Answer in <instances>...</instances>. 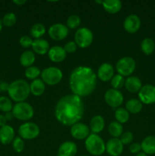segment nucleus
I'll return each mask as SVG.
<instances>
[{"instance_id": "42", "label": "nucleus", "mask_w": 155, "mask_h": 156, "mask_svg": "<svg viewBox=\"0 0 155 156\" xmlns=\"http://www.w3.org/2000/svg\"><path fill=\"white\" fill-rule=\"evenodd\" d=\"M7 122L8 120H6L5 114H0V127H2V126L7 125Z\"/></svg>"}, {"instance_id": "15", "label": "nucleus", "mask_w": 155, "mask_h": 156, "mask_svg": "<svg viewBox=\"0 0 155 156\" xmlns=\"http://www.w3.org/2000/svg\"><path fill=\"white\" fill-rule=\"evenodd\" d=\"M124 145L119 138H111L106 143V152L109 156H119L122 153Z\"/></svg>"}, {"instance_id": "16", "label": "nucleus", "mask_w": 155, "mask_h": 156, "mask_svg": "<svg viewBox=\"0 0 155 156\" xmlns=\"http://www.w3.org/2000/svg\"><path fill=\"white\" fill-rule=\"evenodd\" d=\"M114 68L110 63L104 62L101 64L97 69V79H100L102 82H109L111 81L114 76Z\"/></svg>"}, {"instance_id": "23", "label": "nucleus", "mask_w": 155, "mask_h": 156, "mask_svg": "<svg viewBox=\"0 0 155 156\" xmlns=\"http://www.w3.org/2000/svg\"><path fill=\"white\" fill-rule=\"evenodd\" d=\"M141 151L149 155H154L155 154V136H148L142 140L141 143Z\"/></svg>"}, {"instance_id": "11", "label": "nucleus", "mask_w": 155, "mask_h": 156, "mask_svg": "<svg viewBox=\"0 0 155 156\" xmlns=\"http://www.w3.org/2000/svg\"><path fill=\"white\" fill-rule=\"evenodd\" d=\"M68 32L69 30L65 24L56 23L50 26L48 30V34L53 41H61L67 37Z\"/></svg>"}, {"instance_id": "1", "label": "nucleus", "mask_w": 155, "mask_h": 156, "mask_svg": "<svg viewBox=\"0 0 155 156\" xmlns=\"http://www.w3.org/2000/svg\"><path fill=\"white\" fill-rule=\"evenodd\" d=\"M54 114L56 120L64 126H71L78 123L84 114L82 98L74 94L63 96L58 101Z\"/></svg>"}, {"instance_id": "3", "label": "nucleus", "mask_w": 155, "mask_h": 156, "mask_svg": "<svg viewBox=\"0 0 155 156\" xmlns=\"http://www.w3.org/2000/svg\"><path fill=\"white\" fill-rule=\"evenodd\" d=\"M7 92L12 101L16 103L24 102L30 94V85L24 79H16L9 84Z\"/></svg>"}, {"instance_id": "35", "label": "nucleus", "mask_w": 155, "mask_h": 156, "mask_svg": "<svg viewBox=\"0 0 155 156\" xmlns=\"http://www.w3.org/2000/svg\"><path fill=\"white\" fill-rule=\"evenodd\" d=\"M125 81H126V79H125V78L123 77L122 76H121V75H114V76L112 77V79H111L110 81L112 88L116 90L121 89L122 87H124Z\"/></svg>"}, {"instance_id": "6", "label": "nucleus", "mask_w": 155, "mask_h": 156, "mask_svg": "<svg viewBox=\"0 0 155 156\" xmlns=\"http://www.w3.org/2000/svg\"><path fill=\"white\" fill-rule=\"evenodd\" d=\"M41 79L47 85H56L62 81L63 74L60 69L56 66H50L41 72Z\"/></svg>"}, {"instance_id": "30", "label": "nucleus", "mask_w": 155, "mask_h": 156, "mask_svg": "<svg viewBox=\"0 0 155 156\" xmlns=\"http://www.w3.org/2000/svg\"><path fill=\"white\" fill-rule=\"evenodd\" d=\"M46 27L41 23H36L33 24L30 30V34L32 37L35 39H40L42 38V37L45 34Z\"/></svg>"}, {"instance_id": "9", "label": "nucleus", "mask_w": 155, "mask_h": 156, "mask_svg": "<svg viewBox=\"0 0 155 156\" xmlns=\"http://www.w3.org/2000/svg\"><path fill=\"white\" fill-rule=\"evenodd\" d=\"M40 133V129L37 124L32 122H25L18 128V134L21 138L25 140L36 139Z\"/></svg>"}, {"instance_id": "34", "label": "nucleus", "mask_w": 155, "mask_h": 156, "mask_svg": "<svg viewBox=\"0 0 155 156\" xmlns=\"http://www.w3.org/2000/svg\"><path fill=\"white\" fill-rule=\"evenodd\" d=\"M3 26L7 27H11L15 25L17 22V16L13 12H9L5 14L2 18Z\"/></svg>"}, {"instance_id": "19", "label": "nucleus", "mask_w": 155, "mask_h": 156, "mask_svg": "<svg viewBox=\"0 0 155 156\" xmlns=\"http://www.w3.org/2000/svg\"><path fill=\"white\" fill-rule=\"evenodd\" d=\"M15 129L10 125L0 127V143L3 145L10 144L15 139Z\"/></svg>"}, {"instance_id": "12", "label": "nucleus", "mask_w": 155, "mask_h": 156, "mask_svg": "<svg viewBox=\"0 0 155 156\" xmlns=\"http://www.w3.org/2000/svg\"><path fill=\"white\" fill-rule=\"evenodd\" d=\"M138 98L141 102L144 105L155 103V86L150 84L142 85L138 92Z\"/></svg>"}, {"instance_id": "36", "label": "nucleus", "mask_w": 155, "mask_h": 156, "mask_svg": "<svg viewBox=\"0 0 155 156\" xmlns=\"http://www.w3.org/2000/svg\"><path fill=\"white\" fill-rule=\"evenodd\" d=\"M81 18L77 15H71L68 18L66 21V26L68 28L75 29L81 24Z\"/></svg>"}, {"instance_id": "40", "label": "nucleus", "mask_w": 155, "mask_h": 156, "mask_svg": "<svg viewBox=\"0 0 155 156\" xmlns=\"http://www.w3.org/2000/svg\"><path fill=\"white\" fill-rule=\"evenodd\" d=\"M63 48L65 50V52H66V53H73L77 50L78 46L74 41H68V43L65 44Z\"/></svg>"}, {"instance_id": "14", "label": "nucleus", "mask_w": 155, "mask_h": 156, "mask_svg": "<svg viewBox=\"0 0 155 156\" xmlns=\"http://www.w3.org/2000/svg\"><path fill=\"white\" fill-rule=\"evenodd\" d=\"M141 21L137 15H129L123 21V27L125 30L129 34H135L139 30Z\"/></svg>"}, {"instance_id": "31", "label": "nucleus", "mask_w": 155, "mask_h": 156, "mask_svg": "<svg viewBox=\"0 0 155 156\" xmlns=\"http://www.w3.org/2000/svg\"><path fill=\"white\" fill-rule=\"evenodd\" d=\"M114 115H115V121L121 124L127 123L129 120V113L128 112L127 110L123 108H117L115 111Z\"/></svg>"}, {"instance_id": "45", "label": "nucleus", "mask_w": 155, "mask_h": 156, "mask_svg": "<svg viewBox=\"0 0 155 156\" xmlns=\"http://www.w3.org/2000/svg\"><path fill=\"white\" fill-rule=\"evenodd\" d=\"M135 156H148L147 155V154H145L144 153V152H139V153H138Z\"/></svg>"}, {"instance_id": "47", "label": "nucleus", "mask_w": 155, "mask_h": 156, "mask_svg": "<svg viewBox=\"0 0 155 156\" xmlns=\"http://www.w3.org/2000/svg\"><path fill=\"white\" fill-rule=\"evenodd\" d=\"M103 1H95V3H97V4H100V5H103Z\"/></svg>"}, {"instance_id": "5", "label": "nucleus", "mask_w": 155, "mask_h": 156, "mask_svg": "<svg viewBox=\"0 0 155 156\" xmlns=\"http://www.w3.org/2000/svg\"><path fill=\"white\" fill-rule=\"evenodd\" d=\"M14 117L21 121H28L34 115V110L27 102H19L13 106L12 111Z\"/></svg>"}, {"instance_id": "44", "label": "nucleus", "mask_w": 155, "mask_h": 156, "mask_svg": "<svg viewBox=\"0 0 155 156\" xmlns=\"http://www.w3.org/2000/svg\"><path fill=\"white\" fill-rule=\"evenodd\" d=\"M12 2H13L14 4L16 5L21 6L25 4V3L27 2V1H26V0H14Z\"/></svg>"}, {"instance_id": "20", "label": "nucleus", "mask_w": 155, "mask_h": 156, "mask_svg": "<svg viewBox=\"0 0 155 156\" xmlns=\"http://www.w3.org/2000/svg\"><path fill=\"white\" fill-rule=\"evenodd\" d=\"M31 47L33 50L32 51L33 53L38 55H41V56H43V55L48 53L50 48L48 41L43 38L33 40Z\"/></svg>"}, {"instance_id": "43", "label": "nucleus", "mask_w": 155, "mask_h": 156, "mask_svg": "<svg viewBox=\"0 0 155 156\" xmlns=\"http://www.w3.org/2000/svg\"><path fill=\"white\" fill-rule=\"evenodd\" d=\"M5 117L6 120H7L8 121H10V120H12L14 118H15V117H14V115H13V114H12V111H10V112L5 113Z\"/></svg>"}, {"instance_id": "29", "label": "nucleus", "mask_w": 155, "mask_h": 156, "mask_svg": "<svg viewBox=\"0 0 155 156\" xmlns=\"http://www.w3.org/2000/svg\"><path fill=\"white\" fill-rule=\"evenodd\" d=\"M141 51L147 56L152 54L155 50V43L150 38H144L141 43Z\"/></svg>"}, {"instance_id": "8", "label": "nucleus", "mask_w": 155, "mask_h": 156, "mask_svg": "<svg viewBox=\"0 0 155 156\" xmlns=\"http://www.w3.org/2000/svg\"><path fill=\"white\" fill-rule=\"evenodd\" d=\"M94 41V34L88 27H81L74 34V42L78 47L85 49L89 47Z\"/></svg>"}, {"instance_id": "26", "label": "nucleus", "mask_w": 155, "mask_h": 156, "mask_svg": "<svg viewBox=\"0 0 155 156\" xmlns=\"http://www.w3.org/2000/svg\"><path fill=\"white\" fill-rule=\"evenodd\" d=\"M35 60H36V56H35V53L31 50H26L23 52L19 59L21 65L26 68L32 66Z\"/></svg>"}, {"instance_id": "48", "label": "nucleus", "mask_w": 155, "mask_h": 156, "mask_svg": "<svg viewBox=\"0 0 155 156\" xmlns=\"http://www.w3.org/2000/svg\"><path fill=\"white\" fill-rule=\"evenodd\" d=\"M82 156H88V155H82Z\"/></svg>"}, {"instance_id": "10", "label": "nucleus", "mask_w": 155, "mask_h": 156, "mask_svg": "<svg viewBox=\"0 0 155 156\" xmlns=\"http://www.w3.org/2000/svg\"><path fill=\"white\" fill-rule=\"evenodd\" d=\"M104 100L108 106L113 109H117L123 104L124 96L119 90L109 88L105 92Z\"/></svg>"}, {"instance_id": "13", "label": "nucleus", "mask_w": 155, "mask_h": 156, "mask_svg": "<svg viewBox=\"0 0 155 156\" xmlns=\"http://www.w3.org/2000/svg\"><path fill=\"white\" fill-rule=\"evenodd\" d=\"M70 133L71 136L75 140H86L90 135V127L84 123L78 122L71 126Z\"/></svg>"}, {"instance_id": "28", "label": "nucleus", "mask_w": 155, "mask_h": 156, "mask_svg": "<svg viewBox=\"0 0 155 156\" xmlns=\"http://www.w3.org/2000/svg\"><path fill=\"white\" fill-rule=\"evenodd\" d=\"M108 132L112 138H119L123 133L122 125L117 121L111 122L108 126Z\"/></svg>"}, {"instance_id": "39", "label": "nucleus", "mask_w": 155, "mask_h": 156, "mask_svg": "<svg viewBox=\"0 0 155 156\" xmlns=\"http://www.w3.org/2000/svg\"><path fill=\"white\" fill-rule=\"evenodd\" d=\"M33 40H32L31 37L27 35H24L19 39V44L24 48H29L32 47Z\"/></svg>"}, {"instance_id": "25", "label": "nucleus", "mask_w": 155, "mask_h": 156, "mask_svg": "<svg viewBox=\"0 0 155 156\" xmlns=\"http://www.w3.org/2000/svg\"><path fill=\"white\" fill-rule=\"evenodd\" d=\"M30 93L36 97L41 96L46 90V84L41 79H36L33 80L30 84Z\"/></svg>"}, {"instance_id": "38", "label": "nucleus", "mask_w": 155, "mask_h": 156, "mask_svg": "<svg viewBox=\"0 0 155 156\" xmlns=\"http://www.w3.org/2000/svg\"><path fill=\"white\" fill-rule=\"evenodd\" d=\"M133 139V133L132 132H130V131H126V132H124L122 134L119 140L123 145H129L132 143Z\"/></svg>"}, {"instance_id": "4", "label": "nucleus", "mask_w": 155, "mask_h": 156, "mask_svg": "<svg viewBox=\"0 0 155 156\" xmlns=\"http://www.w3.org/2000/svg\"><path fill=\"white\" fill-rule=\"evenodd\" d=\"M85 149L91 155L100 156L106 152V143L98 134H90L84 142Z\"/></svg>"}, {"instance_id": "2", "label": "nucleus", "mask_w": 155, "mask_h": 156, "mask_svg": "<svg viewBox=\"0 0 155 156\" xmlns=\"http://www.w3.org/2000/svg\"><path fill=\"white\" fill-rule=\"evenodd\" d=\"M97 76L89 66H79L71 72L69 87L72 94L79 97H87L94 92L97 86Z\"/></svg>"}, {"instance_id": "46", "label": "nucleus", "mask_w": 155, "mask_h": 156, "mask_svg": "<svg viewBox=\"0 0 155 156\" xmlns=\"http://www.w3.org/2000/svg\"><path fill=\"white\" fill-rule=\"evenodd\" d=\"M2 27H3L2 21V19H1V18H0V32H1L2 30Z\"/></svg>"}, {"instance_id": "18", "label": "nucleus", "mask_w": 155, "mask_h": 156, "mask_svg": "<svg viewBox=\"0 0 155 156\" xmlns=\"http://www.w3.org/2000/svg\"><path fill=\"white\" fill-rule=\"evenodd\" d=\"M66 52L61 46H53L49 50L48 57L53 62H62L66 58Z\"/></svg>"}, {"instance_id": "41", "label": "nucleus", "mask_w": 155, "mask_h": 156, "mask_svg": "<svg viewBox=\"0 0 155 156\" xmlns=\"http://www.w3.org/2000/svg\"><path fill=\"white\" fill-rule=\"evenodd\" d=\"M129 149V152H130L131 153L137 155V154L141 152V143H131Z\"/></svg>"}, {"instance_id": "24", "label": "nucleus", "mask_w": 155, "mask_h": 156, "mask_svg": "<svg viewBox=\"0 0 155 156\" xmlns=\"http://www.w3.org/2000/svg\"><path fill=\"white\" fill-rule=\"evenodd\" d=\"M103 8L109 14H117L122 9L121 1L119 0H106L103 2Z\"/></svg>"}, {"instance_id": "21", "label": "nucleus", "mask_w": 155, "mask_h": 156, "mask_svg": "<svg viewBox=\"0 0 155 156\" xmlns=\"http://www.w3.org/2000/svg\"><path fill=\"white\" fill-rule=\"evenodd\" d=\"M124 87L129 92L137 93L139 92L142 87L141 79L135 76H131L127 77L125 81Z\"/></svg>"}, {"instance_id": "22", "label": "nucleus", "mask_w": 155, "mask_h": 156, "mask_svg": "<svg viewBox=\"0 0 155 156\" xmlns=\"http://www.w3.org/2000/svg\"><path fill=\"white\" fill-rule=\"evenodd\" d=\"M105 127V120L100 115H95L90 121V129L94 134H98L103 130Z\"/></svg>"}, {"instance_id": "37", "label": "nucleus", "mask_w": 155, "mask_h": 156, "mask_svg": "<svg viewBox=\"0 0 155 156\" xmlns=\"http://www.w3.org/2000/svg\"><path fill=\"white\" fill-rule=\"evenodd\" d=\"M24 147H25V143H24V140L20 136L15 137L12 141V148L14 151L17 153H21L24 151Z\"/></svg>"}, {"instance_id": "32", "label": "nucleus", "mask_w": 155, "mask_h": 156, "mask_svg": "<svg viewBox=\"0 0 155 156\" xmlns=\"http://www.w3.org/2000/svg\"><path fill=\"white\" fill-rule=\"evenodd\" d=\"M13 104L10 98L6 96H0V111L5 114L10 112L13 108Z\"/></svg>"}, {"instance_id": "7", "label": "nucleus", "mask_w": 155, "mask_h": 156, "mask_svg": "<svg viewBox=\"0 0 155 156\" xmlns=\"http://www.w3.org/2000/svg\"><path fill=\"white\" fill-rule=\"evenodd\" d=\"M136 68L135 60L131 56H125L117 61L115 64V69L118 74L123 77H129L132 76Z\"/></svg>"}, {"instance_id": "33", "label": "nucleus", "mask_w": 155, "mask_h": 156, "mask_svg": "<svg viewBox=\"0 0 155 156\" xmlns=\"http://www.w3.org/2000/svg\"><path fill=\"white\" fill-rule=\"evenodd\" d=\"M24 75H25V77L27 79L33 81L38 79V77L41 75V71L38 67L32 66L26 69Z\"/></svg>"}, {"instance_id": "27", "label": "nucleus", "mask_w": 155, "mask_h": 156, "mask_svg": "<svg viewBox=\"0 0 155 156\" xmlns=\"http://www.w3.org/2000/svg\"><path fill=\"white\" fill-rule=\"evenodd\" d=\"M143 108V104L139 99L132 98L128 101L126 104V109L131 114H136L141 111Z\"/></svg>"}, {"instance_id": "17", "label": "nucleus", "mask_w": 155, "mask_h": 156, "mask_svg": "<svg viewBox=\"0 0 155 156\" xmlns=\"http://www.w3.org/2000/svg\"><path fill=\"white\" fill-rule=\"evenodd\" d=\"M78 152V146L72 141H65L59 146L58 149V156H76Z\"/></svg>"}]
</instances>
